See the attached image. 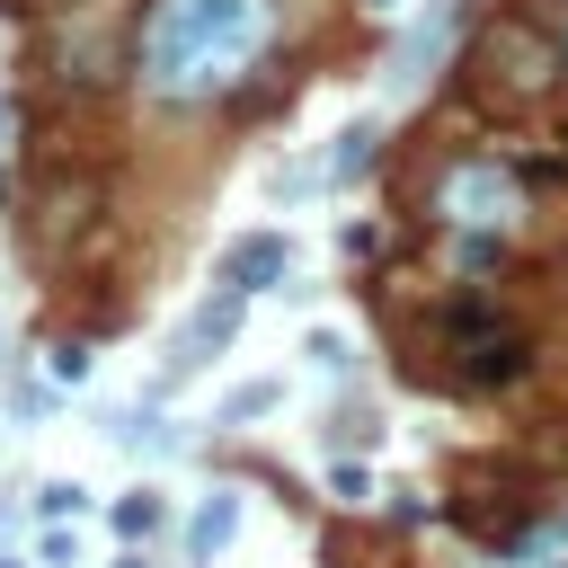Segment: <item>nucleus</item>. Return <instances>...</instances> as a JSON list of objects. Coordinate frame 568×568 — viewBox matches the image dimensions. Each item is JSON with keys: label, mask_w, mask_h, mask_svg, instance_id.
Wrapping results in <instances>:
<instances>
[{"label": "nucleus", "mask_w": 568, "mask_h": 568, "mask_svg": "<svg viewBox=\"0 0 568 568\" xmlns=\"http://www.w3.org/2000/svg\"><path fill=\"white\" fill-rule=\"evenodd\" d=\"M36 506L62 524V515H80V506H89V488H80V479H44V488H36Z\"/></svg>", "instance_id": "nucleus-11"}, {"label": "nucleus", "mask_w": 568, "mask_h": 568, "mask_svg": "<svg viewBox=\"0 0 568 568\" xmlns=\"http://www.w3.org/2000/svg\"><path fill=\"white\" fill-rule=\"evenodd\" d=\"M275 399H284L275 382H248V390H231V399H222V426H240V417H257V408H275Z\"/></svg>", "instance_id": "nucleus-10"}, {"label": "nucleus", "mask_w": 568, "mask_h": 568, "mask_svg": "<svg viewBox=\"0 0 568 568\" xmlns=\"http://www.w3.org/2000/svg\"><path fill=\"white\" fill-rule=\"evenodd\" d=\"M36 559H44V568H71V559H80V541H71V532H62V524H53V532H44V541H36Z\"/></svg>", "instance_id": "nucleus-14"}, {"label": "nucleus", "mask_w": 568, "mask_h": 568, "mask_svg": "<svg viewBox=\"0 0 568 568\" xmlns=\"http://www.w3.org/2000/svg\"><path fill=\"white\" fill-rule=\"evenodd\" d=\"M373 151H382V124H373V115H355V124L337 133V151H328V178H364V169H373Z\"/></svg>", "instance_id": "nucleus-8"}, {"label": "nucleus", "mask_w": 568, "mask_h": 568, "mask_svg": "<svg viewBox=\"0 0 568 568\" xmlns=\"http://www.w3.org/2000/svg\"><path fill=\"white\" fill-rule=\"evenodd\" d=\"M320 373H346V337H328V328H311V346H302Z\"/></svg>", "instance_id": "nucleus-13"}, {"label": "nucleus", "mask_w": 568, "mask_h": 568, "mask_svg": "<svg viewBox=\"0 0 568 568\" xmlns=\"http://www.w3.org/2000/svg\"><path fill=\"white\" fill-rule=\"evenodd\" d=\"M559 53H568V36H559Z\"/></svg>", "instance_id": "nucleus-20"}, {"label": "nucleus", "mask_w": 568, "mask_h": 568, "mask_svg": "<svg viewBox=\"0 0 568 568\" xmlns=\"http://www.w3.org/2000/svg\"><path fill=\"white\" fill-rule=\"evenodd\" d=\"M284 266H293V240L284 231H248V240L222 248V284L231 293H266V284H284Z\"/></svg>", "instance_id": "nucleus-5"}, {"label": "nucleus", "mask_w": 568, "mask_h": 568, "mask_svg": "<svg viewBox=\"0 0 568 568\" xmlns=\"http://www.w3.org/2000/svg\"><path fill=\"white\" fill-rule=\"evenodd\" d=\"M115 568H142V559H115Z\"/></svg>", "instance_id": "nucleus-19"}, {"label": "nucleus", "mask_w": 568, "mask_h": 568, "mask_svg": "<svg viewBox=\"0 0 568 568\" xmlns=\"http://www.w3.org/2000/svg\"><path fill=\"white\" fill-rule=\"evenodd\" d=\"M453 346L470 355V364H462L470 382H515V373H524V346H515L506 328H488V320H453Z\"/></svg>", "instance_id": "nucleus-6"}, {"label": "nucleus", "mask_w": 568, "mask_h": 568, "mask_svg": "<svg viewBox=\"0 0 568 568\" xmlns=\"http://www.w3.org/2000/svg\"><path fill=\"white\" fill-rule=\"evenodd\" d=\"M240 311H248V293H231V284H213L195 311H186V328L169 337V382H186V373H204L231 337H240Z\"/></svg>", "instance_id": "nucleus-3"}, {"label": "nucleus", "mask_w": 568, "mask_h": 568, "mask_svg": "<svg viewBox=\"0 0 568 568\" xmlns=\"http://www.w3.org/2000/svg\"><path fill=\"white\" fill-rule=\"evenodd\" d=\"M231 532H240V497H231V488H213V497L186 515V550H195V559H213Z\"/></svg>", "instance_id": "nucleus-7"}, {"label": "nucleus", "mask_w": 568, "mask_h": 568, "mask_svg": "<svg viewBox=\"0 0 568 568\" xmlns=\"http://www.w3.org/2000/svg\"><path fill=\"white\" fill-rule=\"evenodd\" d=\"M89 373V346H53V382H80Z\"/></svg>", "instance_id": "nucleus-15"}, {"label": "nucleus", "mask_w": 568, "mask_h": 568, "mask_svg": "<svg viewBox=\"0 0 568 568\" xmlns=\"http://www.w3.org/2000/svg\"><path fill=\"white\" fill-rule=\"evenodd\" d=\"M9 133H18V106L0 98V160H9Z\"/></svg>", "instance_id": "nucleus-16"}, {"label": "nucleus", "mask_w": 568, "mask_h": 568, "mask_svg": "<svg viewBox=\"0 0 568 568\" xmlns=\"http://www.w3.org/2000/svg\"><path fill=\"white\" fill-rule=\"evenodd\" d=\"M0 568H27V559H0Z\"/></svg>", "instance_id": "nucleus-18"}, {"label": "nucleus", "mask_w": 568, "mask_h": 568, "mask_svg": "<svg viewBox=\"0 0 568 568\" xmlns=\"http://www.w3.org/2000/svg\"><path fill=\"white\" fill-rule=\"evenodd\" d=\"M151 524H160V497H151V488H133V497H115V532H133V541H142Z\"/></svg>", "instance_id": "nucleus-9"}, {"label": "nucleus", "mask_w": 568, "mask_h": 568, "mask_svg": "<svg viewBox=\"0 0 568 568\" xmlns=\"http://www.w3.org/2000/svg\"><path fill=\"white\" fill-rule=\"evenodd\" d=\"M328 488H337L346 506H364V497H373V470H364V462H337V470H328Z\"/></svg>", "instance_id": "nucleus-12"}, {"label": "nucleus", "mask_w": 568, "mask_h": 568, "mask_svg": "<svg viewBox=\"0 0 568 568\" xmlns=\"http://www.w3.org/2000/svg\"><path fill=\"white\" fill-rule=\"evenodd\" d=\"M453 36H462V0H435V9L399 36V53H390V89H417V80L453 53Z\"/></svg>", "instance_id": "nucleus-4"}, {"label": "nucleus", "mask_w": 568, "mask_h": 568, "mask_svg": "<svg viewBox=\"0 0 568 568\" xmlns=\"http://www.w3.org/2000/svg\"><path fill=\"white\" fill-rule=\"evenodd\" d=\"M364 9H399V0H364Z\"/></svg>", "instance_id": "nucleus-17"}, {"label": "nucleus", "mask_w": 568, "mask_h": 568, "mask_svg": "<svg viewBox=\"0 0 568 568\" xmlns=\"http://www.w3.org/2000/svg\"><path fill=\"white\" fill-rule=\"evenodd\" d=\"M435 213L462 222V231H506V222L524 213V195H515V178H506L497 160H462V169H444Z\"/></svg>", "instance_id": "nucleus-2"}, {"label": "nucleus", "mask_w": 568, "mask_h": 568, "mask_svg": "<svg viewBox=\"0 0 568 568\" xmlns=\"http://www.w3.org/2000/svg\"><path fill=\"white\" fill-rule=\"evenodd\" d=\"M275 36L266 0H151L142 18V80L169 106H204L222 98Z\"/></svg>", "instance_id": "nucleus-1"}]
</instances>
